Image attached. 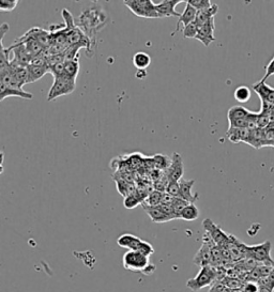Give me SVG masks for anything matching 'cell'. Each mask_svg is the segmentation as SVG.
I'll return each instance as SVG.
<instances>
[{"label":"cell","instance_id":"21","mask_svg":"<svg viewBox=\"0 0 274 292\" xmlns=\"http://www.w3.org/2000/svg\"><path fill=\"white\" fill-rule=\"evenodd\" d=\"M252 113L253 112H251V110H249L243 106H233L228 110L227 119L229 122L239 120V119H244V118H247V117H249Z\"/></svg>","mask_w":274,"mask_h":292},{"label":"cell","instance_id":"12","mask_svg":"<svg viewBox=\"0 0 274 292\" xmlns=\"http://www.w3.org/2000/svg\"><path fill=\"white\" fill-rule=\"evenodd\" d=\"M195 39H197V40H199L207 47L215 40V37H214V18L211 19L210 22H208L207 24L198 27V34H197V36Z\"/></svg>","mask_w":274,"mask_h":292},{"label":"cell","instance_id":"20","mask_svg":"<svg viewBox=\"0 0 274 292\" xmlns=\"http://www.w3.org/2000/svg\"><path fill=\"white\" fill-rule=\"evenodd\" d=\"M219 11V6L217 4H212L211 8H209L207 10L203 11H198L197 12V16L196 19H195V24H196L198 27L207 24L208 22H210L211 19L214 18V16L217 15V13Z\"/></svg>","mask_w":274,"mask_h":292},{"label":"cell","instance_id":"33","mask_svg":"<svg viewBox=\"0 0 274 292\" xmlns=\"http://www.w3.org/2000/svg\"><path fill=\"white\" fill-rule=\"evenodd\" d=\"M182 34H183L184 38H196L198 34V26L195 24V22L187 25L186 27L182 29Z\"/></svg>","mask_w":274,"mask_h":292},{"label":"cell","instance_id":"24","mask_svg":"<svg viewBox=\"0 0 274 292\" xmlns=\"http://www.w3.org/2000/svg\"><path fill=\"white\" fill-rule=\"evenodd\" d=\"M27 68H28V72H29V82L30 83L37 82L40 79H42L45 74L50 73L49 68H46V67L28 66Z\"/></svg>","mask_w":274,"mask_h":292},{"label":"cell","instance_id":"18","mask_svg":"<svg viewBox=\"0 0 274 292\" xmlns=\"http://www.w3.org/2000/svg\"><path fill=\"white\" fill-rule=\"evenodd\" d=\"M141 206L143 208V210H145L146 213L148 214L150 219H151L153 223L162 224V223H167V222H171V220H173L171 217L167 216L166 214H164L161 211L159 206H156V207H149V206H145V205H141Z\"/></svg>","mask_w":274,"mask_h":292},{"label":"cell","instance_id":"13","mask_svg":"<svg viewBox=\"0 0 274 292\" xmlns=\"http://www.w3.org/2000/svg\"><path fill=\"white\" fill-rule=\"evenodd\" d=\"M180 184V198L184 199L188 204H194L198 200V194L193 193V186L195 184V180H184L181 179L179 181Z\"/></svg>","mask_w":274,"mask_h":292},{"label":"cell","instance_id":"29","mask_svg":"<svg viewBox=\"0 0 274 292\" xmlns=\"http://www.w3.org/2000/svg\"><path fill=\"white\" fill-rule=\"evenodd\" d=\"M169 184V179L167 177V174L164 173L163 176L153 182V190L158 191L160 193H166L167 186Z\"/></svg>","mask_w":274,"mask_h":292},{"label":"cell","instance_id":"4","mask_svg":"<svg viewBox=\"0 0 274 292\" xmlns=\"http://www.w3.org/2000/svg\"><path fill=\"white\" fill-rule=\"evenodd\" d=\"M75 88H76L75 79H72V77L68 76L67 74L55 77L53 86H51L47 95V101L51 102V101H55L60 96L71 94L74 91Z\"/></svg>","mask_w":274,"mask_h":292},{"label":"cell","instance_id":"35","mask_svg":"<svg viewBox=\"0 0 274 292\" xmlns=\"http://www.w3.org/2000/svg\"><path fill=\"white\" fill-rule=\"evenodd\" d=\"M166 193L171 194L174 197H179L180 196V184L179 182H176V181H173V182H169Z\"/></svg>","mask_w":274,"mask_h":292},{"label":"cell","instance_id":"5","mask_svg":"<svg viewBox=\"0 0 274 292\" xmlns=\"http://www.w3.org/2000/svg\"><path fill=\"white\" fill-rule=\"evenodd\" d=\"M271 249L272 243L269 240L259 244L247 245L246 258H252L260 264H267L274 267V260L271 257Z\"/></svg>","mask_w":274,"mask_h":292},{"label":"cell","instance_id":"36","mask_svg":"<svg viewBox=\"0 0 274 292\" xmlns=\"http://www.w3.org/2000/svg\"><path fill=\"white\" fill-rule=\"evenodd\" d=\"M265 71H266L265 76L263 77V80H260L263 82H266L267 79H269L270 76L274 75V56L272 57V59L269 61V63L265 67Z\"/></svg>","mask_w":274,"mask_h":292},{"label":"cell","instance_id":"17","mask_svg":"<svg viewBox=\"0 0 274 292\" xmlns=\"http://www.w3.org/2000/svg\"><path fill=\"white\" fill-rule=\"evenodd\" d=\"M227 137L231 142L238 144V142H246L249 144L251 137V131L249 128H228L226 133Z\"/></svg>","mask_w":274,"mask_h":292},{"label":"cell","instance_id":"25","mask_svg":"<svg viewBox=\"0 0 274 292\" xmlns=\"http://www.w3.org/2000/svg\"><path fill=\"white\" fill-rule=\"evenodd\" d=\"M64 73L68 76L72 77V79H75L77 77L78 72H80V62H78V58L72 60H67L64 62Z\"/></svg>","mask_w":274,"mask_h":292},{"label":"cell","instance_id":"30","mask_svg":"<svg viewBox=\"0 0 274 292\" xmlns=\"http://www.w3.org/2000/svg\"><path fill=\"white\" fill-rule=\"evenodd\" d=\"M259 287H266L272 291H274V268L266 277L262 278L259 282H257Z\"/></svg>","mask_w":274,"mask_h":292},{"label":"cell","instance_id":"9","mask_svg":"<svg viewBox=\"0 0 274 292\" xmlns=\"http://www.w3.org/2000/svg\"><path fill=\"white\" fill-rule=\"evenodd\" d=\"M183 172H184V167H183V163H182L181 155L177 152H175L172 157L171 164H169V167L167 168V171H166L169 182H173V181L179 182V181L182 179V177H183Z\"/></svg>","mask_w":274,"mask_h":292},{"label":"cell","instance_id":"37","mask_svg":"<svg viewBox=\"0 0 274 292\" xmlns=\"http://www.w3.org/2000/svg\"><path fill=\"white\" fill-rule=\"evenodd\" d=\"M176 197L172 196L171 194L168 193H163V196H162V205H168V206H172L174 204Z\"/></svg>","mask_w":274,"mask_h":292},{"label":"cell","instance_id":"6","mask_svg":"<svg viewBox=\"0 0 274 292\" xmlns=\"http://www.w3.org/2000/svg\"><path fill=\"white\" fill-rule=\"evenodd\" d=\"M123 3L138 17L161 18L151 0H125Z\"/></svg>","mask_w":274,"mask_h":292},{"label":"cell","instance_id":"16","mask_svg":"<svg viewBox=\"0 0 274 292\" xmlns=\"http://www.w3.org/2000/svg\"><path fill=\"white\" fill-rule=\"evenodd\" d=\"M29 32L37 39V41L42 45L44 49L50 47L54 43L53 35H51V32L49 31L44 30L40 27H34L29 30Z\"/></svg>","mask_w":274,"mask_h":292},{"label":"cell","instance_id":"32","mask_svg":"<svg viewBox=\"0 0 274 292\" xmlns=\"http://www.w3.org/2000/svg\"><path fill=\"white\" fill-rule=\"evenodd\" d=\"M136 251H139L140 254H142L143 256H146V257L150 258V257H151L154 254L155 250H154V248H153V246L151 244H150L147 241H143V240H142L141 244L139 245L138 250H137Z\"/></svg>","mask_w":274,"mask_h":292},{"label":"cell","instance_id":"11","mask_svg":"<svg viewBox=\"0 0 274 292\" xmlns=\"http://www.w3.org/2000/svg\"><path fill=\"white\" fill-rule=\"evenodd\" d=\"M16 41H19V42H23L25 44L26 48H27L28 53L32 56H38V55H41L43 54L44 51V47L42 46V45L39 43L37 41V39L32 36L29 30L26 32L25 35H23L22 37H19L18 39H16Z\"/></svg>","mask_w":274,"mask_h":292},{"label":"cell","instance_id":"3","mask_svg":"<svg viewBox=\"0 0 274 292\" xmlns=\"http://www.w3.org/2000/svg\"><path fill=\"white\" fill-rule=\"evenodd\" d=\"M125 269L133 272H142L143 274H151L155 270L154 265L150 263L149 258L140 254L139 251L129 250L122 258Z\"/></svg>","mask_w":274,"mask_h":292},{"label":"cell","instance_id":"8","mask_svg":"<svg viewBox=\"0 0 274 292\" xmlns=\"http://www.w3.org/2000/svg\"><path fill=\"white\" fill-rule=\"evenodd\" d=\"M203 226L209 236L220 248H226L228 242H229V235L222 230L218 225H215L211 219H205L203 222Z\"/></svg>","mask_w":274,"mask_h":292},{"label":"cell","instance_id":"39","mask_svg":"<svg viewBox=\"0 0 274 292\" xmlns=\"http://www.w3.org/2000/svg\"><path fill=\"white\" fill-rule=\"evenodd\" d=\"M135 76L137 77V79H139V80H143V79H145V77L147 76V72H146V70H138V71H137V73L135 74Z\"/></svg>","mask_w":274,"mask_h":292},{"label":"cell","instance_id":"2","mask_svg":"<svg viewBox=\"0 0 274 292\" xmlns=\"http://www.w3.org/2000/svg\"><path fill=\"white\" fill-rule=\"evenodd\" d=\"M221 268L222 267L215 268L212 267V265L203 267L196 276L187 281V288H190L192 291H199L205 287L211 286L215 282H221L223 280V278L220 276Z\"/></svg>","mask_w":274,"mask_h":292},{"label":"cell","instance_id":"22","mask_svg":"<svg viewBox=\"0 0 274 292\" xmlns=\"http://www.w3.org/2000/svg\"><path fill=\"white\" fill-rule=\"evenodd\" d=\"M199 209L194 204H188L182 212L180 213L179 219L186 220V222H193L199 217Z\"/></svg>","mask_w":274,"mask_h":292},{"label":"cell","instance_id":"23","mask_svg":"<svg viewBox=\"0 0 274 292\" xmlns=\"http://www.w3.org/2000/svg\"><path fill=\"white\" fill-rule=\"evenodd\" d=\"M133 64L136 69L146 70L151 64V57L147 53L139 51L133 56Z\"/></svg>","mask_w":274,"mask_h":292},{"label":"cell","instance_id":"34","mask_svg":"<svg viewBox=\"0 0 274 292\" xmlns=\"http://www.w3.org/2000/svg\"><path fill=\"white\" fill-rule=\"evenodd\" d=\"M19 1L17 0H1L0 1V11L1 12H12L15 10Z\"/></svg>","mask_w":274,"mask_h":292},{"label":"cell","instance_id":"10","mask_svg":"<svg viewBox=\"0 0 274 292\" xmlns=\"http://www.w3.org/2000/svg\"><path fill=\"white\" fill-rule=\"evenodd\" d=\"M152 2L155 5L156 11H158L161 18L171 17V16H176L179 18L181 15L178 12H176L175 9L179 3L183 2L182 0H164V1H152Z\"/></svg>","mask_w":274,"mask_h":292},{"label":"cell","instance_id":"27","mask_svg":"<svg viewBox=\"0 0 274 292\" xmlns=\"http://www.w3.org/2000/svg\"><path fill=\"white\" fill-rule=\"evenodd\" d=\"M162 196H163V193H160L158 191H152L150 192V194L148 195V197L146 198V200L143 201L141 205H145V206H149V207H156V206H160L162 203Z\"/></svg>","mask_w":274,"mask_h":292},{"label":"cell","instance_id":"15","mask_svg":"<svg viewBox=\"0 0 274 292\" xmlns=\"http://www.w3.org/2000/svg\"><path fill=\"white\" fill-rule=\"evenodd\" d=\"M142 240L140 238L131 235V233H125V235H122L117 239V244H118L120 248L128 249L129 250H137Z\"/></svg>","mask_w":274,"mask_h":292},{"label":"cell","instance_id":"38","mask_svg":"<svg viewBox=\"0 0 274 292\" xmlns=\"http://www.w3.org/2000/svg\"><path fill=\"white\" fill-rule=\"evenodd\" d=\"M9 29H10V26H9V24H6V23H3L1 25V27H0V32H1V35H0V41L1 42H3V38H4L6 32H9Z\"/></svg>","mask_w":274,"mask_h":292},{"label":"cell","instance_id":"19","mask_svg":"<svg viewBox=\"0 0 274 292\" xmlns=\"http://www.w3.org/2000/svg\"><path fill=\"white\" fill-rule=\"evenodd\" d=\"M196 16H197V11L195 10L192 5L186 3V6H185L183 13H182V14L180 15V17L178 18L177 25H176V30L173 32L172 35L174 36L176 32H177V30L179 28V24H183V27H186L187 25H190V24L195 22Z\"/></svg>","mask_w":274,"mask_h":292},{"label":"cell","instance_id":"7","mask_svg":"<svg viewBox=\"0 0 274 292\" xmlns=\"http://www.w3.org/2000/svg\"><path fill=\"white\" fill-rule=\"evenodd\" d=\"M214 241L211 239V237L206 232L204 235V242L199 250L197 251L196 256L194 258V263L196 265H200L201 268L207 267V265H211V250L214 245Z\"/></svg>","mask_w":274,"mask_h":292},{"label":"cell","instance_id":"1","mask_svg":"<svg viewBox=\"0 0 274 292\" xmlns=\"http://www.w3.org/2000/svg\"><path fill=\"white\" fill-rule=\"evenodd\" d=\"M108 21L109 17L104 9L100 6H90L81 13L76 25L90 39L92 44H94L96 34L105 27Z\"/></svg>","mask_w":274,"mask_h":292},{"label":"cell","instance_id":"28","mask_svg":"<svg viewBox=\"0 0 274 292\" xmlns=\"http://www.w3.org/2000/svg\"><path fill=\"white\" fill-rule=\"evenodd\" d=\"M186 3L192 5L197 12L211 8L213 4L211 3L210 0H187Z\"/></svg>","mask_w":274,"mask_h":292},{"label":"cell","instance_id":"26","mask_svg":"<svg viewBox=\"0 0 274 292\" xmlns=\"http://www.w3.org/2000/svg\"><path fill=\"white\" fill-rule=\"evenodd\" d=\"M234 99H236L239 103H246L249 102L251 99V89L246 86H240L236 89V91L233 93Z\"/></svg>","mask_w":274,"mask_h":292},{"label":"cell","instance_id":"14","mask_svg":"<svg viewBox=\"0 0 274 292\" xmlns=\"http://www.w3.org/2000/svg\"><path fill=\"white\" fill-rule=\"evenodd\" d=\"M6 97H21V99L32 100L34 95L29 92L24 91L23 89L6 87L0 83V101H4Z\"/></svg>","mask_w":274,"mask_h":292},{"label":"cell","instance_id":"31","mask_svg":"<svg viewBox=\"0 0 274 292\" xmlns=\"http://www.w3.org/2000/svg\"><path fill=\"white\" fill-rule=\"evenodd\" d=\"M187 205H188V203H187V201H185L184 199H182L180 197H176L172 207H173L174 212H175L176 216H177L178 219H179V216H180V213L182 212V210H183Z\"/></svg>","mask_w":274,"mask_h":292}]
</instances>
